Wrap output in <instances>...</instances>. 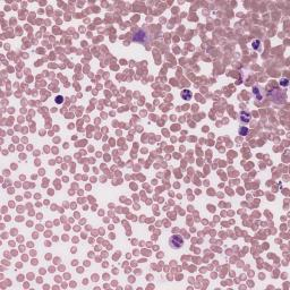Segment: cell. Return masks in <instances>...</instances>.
<instances>
[{
  "label": "cell",
  "instance_id": "1",
  "mask_svg": "<svg viewBox=\"0 0 290 290\" xmlns=\"http://www.w3.org/2000/svg\"><path fill=\"white\" fill-rule=\"evenodd\" d=\"M169 245L173 249H179L184 245V239L178 235H173L169 238Z\"/></svg>",
  "mask_w": 290,
  "mask_h": 290
},
{
  "label": "cell",
  "instance_id": "2",
  "mask_svg": "<svg viewBox=\"0 0 290 290\" xmlns=\"http://www.w3.org/2000/svg\"><path fill=\"white\" fill-rule=\"evenodd\" d=\"M240 121L241 123H245V124H248L251 121V115L247 112H241L240 113Z\"/></svg>",
  "mask_w": 290,
  "mask_h": 290
},
{
  "label": "cell",
  "instance_id": "3",
  "mask_svg": "<svg viewBox=\"0 0 290 290\" xmlns=\"http://www.w3.org/2000/svg\"><path fill=\"white\" fill-rule=\"evenodd\" d=\"M181 96L184 98V100H189V99L192 98V93H190V91H188V90H184L183 92H181Z\"/></svg>",
  "mask_w": 290,
  "mask_h": 290
},
{
  "label": "cell",
  "instance_id": "4",
  "mask_svg": "<svg viewBox=\"0 0 290 290\" xmlns=\"http://www.w3.org/2000/svg\"><path fill=\"white\" fill-rule=\"evenodd\" d=\"M248 134V128L247 127H240L239 128V135L240 136H246Z\"/></svg>",
  "mask_w": 290,
  "mask_h": 290
},
{
  "label": "cell",
  "instance_id": "5",
  "mask_svg": "<svg viewBox=\"0 0 290 290\" xmlns=\"http://www.w3.org/2000/svg\"><path fill=\"white\" fill-rule=\"evenodd\" d=\"M62 102V98L61 96H57V103H61Z\"/></svg>",
  "mask_w": 290,
  "mask_h": 290
}]
</instances>
